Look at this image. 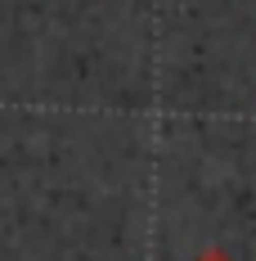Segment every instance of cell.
<instances>
[{
    "label": "cell",
    "instance_id": "cell-1",
    "mask_svg": "<svg viewBox=\"0 0 256 261\" xmlns=\"http://www.w3.org/2000/svg\"><path fill=\"white\" fill-rule=\"evenodd\" d=\"M193 261H234V257L225 252V248H207V252H198Z\"/></svg>",
    "mask_w": 256,
    "mask_h": 261
}]
</instances>
